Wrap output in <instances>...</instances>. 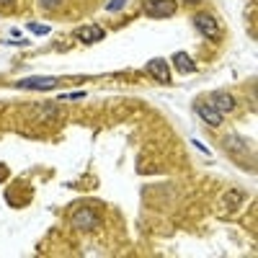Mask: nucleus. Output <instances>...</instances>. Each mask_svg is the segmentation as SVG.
<instances>
[{"label": "nucleus", "instance_id": "obj_1", "mask_svg": "<svg viewBox=\"0 0 258 258\" xmlns=\"http://www.w3.org/2000/svg\"><path fill=\"white\" fill-rule=\"evenodd\" d=\"M70 222H73V227H78V230H96V227L101 225L98 214H96L93 209H88V207L75 209L73 217H70Z\"/></svg>", "mask_w": 258, "mask_h": 258}, {"label": "nucleus", "instance_id": "obj_2", "mask_svg": "<svg viewBox=\"0 0 258 258\" xmlns=\"http://www.w3.org/2000/svg\"><path fill=\"white\" fill-rule=\"evenodd\" d=\"M145 13L153 18H165L176 13V0H147Z\"/></svg>", "mask_w": 258, "mask_h": 258}, {"label": "nucleus", "instance_id": "obj_3", "mask_svg": "<svg viewBox=\"0 0 258 258\" xmlns=\"http://www.w3.org/2000/svg\"><path fill=\"white\" fill-rule=\"evenodd\" d=\"M194 26H197L204 36H209V39H220V29H217V24H214V18L209 13H197L194 16Z\"/></svg>", "mask_w": 258, "mask_h": 258}, {"label": "nucleus", "instance_id": "obj_4", "mask_svg": "<svg viewBox=\"0 0 258 258\" xmlns=\"http://www.w3.org/2000/svg\"><path fill=\"white\" fill-rule=\"evenodd\" d=\"M57 78H26V80H18V88H26V91H49L57 88Z\"/></svg>", "mask_w": 258, "mask_h": 258}, {"label": "nucleus", "instance_id": "obj_5", "mask_svg": "<svg viewBox=\"0 0 258 258\" xmlns=\"http://www.w3.org/2000/svg\"><path fill=\"white\" fill-rule=\"evenodd\" d=\"M194 109H197V114L207 121V124H212V126H220L222 124V114L214 109L212 103H207V101H199L197 106H194Z\"/></svg>", "mask_w": 258, "mask_h": 258}, {"label": "nucleus", "instance_id": "obj_6", "mask_svg": "<svg viewBox=\"0 0 258 258\" xmlns=\"http://www.w3.org/2000/svg\"><path fill=\"white\" fill-rule=\"evenodd\" d=\"M209 103H212L220 114H227V111L235 109V98H232L230 93H225V91H214V93L209 96Z\"/></svg>", "mask_w": 258, "mask_h": 258}, {"label": "nucleus", "instance_id": "obj_7", "mask_svg": "<svg viewBox=\"0 0 258 258\" xmlns=\"http://www.w3.org/2000/svg\"><path fill=\"white\" fill-rule=\"evenodd\" d=\"M147 73L153 75L158 83H170V70H168L165 59H150L147 62Z\"/></svg>", "mask_w": 258, "mask_h": 258}, {"label": "nucleus", "instance_id": "obj_8", "mask_svg": "<svg viewBox=\"0 0 258 258\" xmlns=\"http://www.w3.org/2000/svg\"><path fill=\"white\" fill-rule=\"evenodd\" d=\"M75 39H80V41H101L103 39V29L101 26H83V29H78L75 31Z\"/></svg>", "mask_w": 258, "mask_h": 258}, {"label": "nucleus", "instance_id": "obj_9", "mask_svg": "<svg viewBox=\"0 0 258 258\" xmlns=\"http://www.w3.org/2000/svg\"><path fill=\"white\" fill-rule=\"evenodd\" d=\"M173 64H176L181 73H194V70H197V64L191 62V57H188L186 52H176V54H173Z\"/></svg>", "mask_w": 258, "mask_h": 258}, {"label": "nucleus", "instance_id": "obj_10", "mask_svg": "<svg viewBox=\"0 0 258 258\" xmlns=\"http://www.w3.org/2000/svg\"><path fill=\"white\" fill-rule=\"evenodd\" d=\"M240 202H243V194H238V191H232L230 197H225V204H230V209H235Z\"/></svg>", "mask_w": 258, "mask_h": 258}, {"label": "nucleus", "instance_id": "obj_11", "mask_svg": "<svg viewBox=\"0 0 258 258\" xmlns=\"http://www.w3.org/2000/svg\"><path fill=\"white\" fill-rule=\"evenodd\" d=\"M39 3H41V8L52 11V8H59V6H62V0H39Z\"/></svg>", "mask_w": 258, "mask_h": 258}, {"label": "nucleus", "instance_id": "obj_12", "mask_svg": "<svg viewBox=\"0 0 258 258\" xmlns=\"http://www.w3.org/2000/svg\"><path fill=\"white\" fill-rule=\"evenodd\" d=\"M29 31H34V34H49V26H41V24H29Z\"/></svg>", "mask_w": 258, "mask_h": 258}, {"label": "nucleus", "instance_id": "obj_13", "mask_svg": "<svg viewBox=\"0 0 258 258\" xmlns=\"http://www.w3.org/2000/svg\"><path fill=\"white\" fill-rule=\"evenodd\" d=\"M124 3H126V0H111V3L106 6V8H109V11H119V8H121Z\"/></svg>", "mask_w": 258, "mask_h": 258}, {"label": "nucleus", "instance_id": "obj_14", "mask_svg": "<svg viewBox=\"0 0 258 258\" xmlns=\"http://www.w3.org/2000/svg\"><path fill=\"white\" fill-rule=\"evenodd\" d=\"M0 6H13V0H0Z\"/></svg>", "mask_w": 258, "mask_h": 258}, {"label": "nucleus", "instance_id": "obj_15", "mask_svg": "<svg viewBox=\"0 0 258 258\" xmlns=\"http://www.w3.org/2000/svg\"><path fill=\"white\" fill-rule=\"evenodd\" d=\"M188 3H199V0H188Z\"/></svg>", "mask_w": 258, "mask_h": 258}]
</instances>
